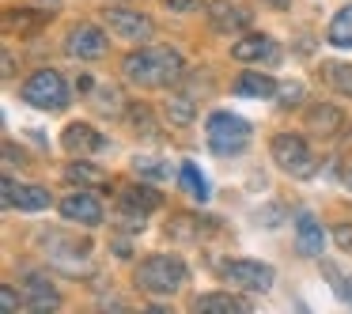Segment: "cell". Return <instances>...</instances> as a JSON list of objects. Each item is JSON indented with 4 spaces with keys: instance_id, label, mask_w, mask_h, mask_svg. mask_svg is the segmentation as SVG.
<instances>
[{
    "instance_id": "obj_28",
    "label": "cell",
    "mask_w": 352,
    "mask_h": 314,
    "mask_svg": "<svg viewBox=\"0 0 352 314\" xmlns=\"http://www.w3.org/2000/svg\"><path fill=\"white\" fill-rule=\"evenodd\" d=\"M276 99H280V106H296L303 99V84H280L276 87Z\"/></svg>"
},
{
    "instance_id": "obj_26",
    "label": "cell",
    "mask_w": 352,
    "mask_h": 314,
    "mask_svg": "<svg viewBox=\"0 0 352 314\" xmlns=\"http://www.w3.org/2000/svg\"><path fill=\"white\" fill-rule=\"evenodd\" d=\"M133 167H137V175H148V178H170V167L163 159H148V155H137L133 159Z\"/></svg>"
},
{
    "instance_id": "obj_22",
    "label": "cell",
    "mask_w": 352,
    "mask_h": 314,
    "mask_svg": "<svg viewBox=\"0 0 352 314\" xmlns=\"http://www.w3.org/2000/svg\"><path fill=\"white\" fill-rule=\"evenodd\" d=\"M91 106L99 110V114L107 117H122L125 114V99L118 87H99V91H91Z\"/></svg>"
},
{
    "instance_id": "obj_1",
    "label": "cell",
    "mask_w": 352,
    "mask_h": 314,
    "mask_svg": "<svg viewBox=\"0 0 352 314\" xmlns=\"http://www.w3.org/2000/svg\"><path fill=\"white\" fill-rule=\"evenodd\" d=\"M122 72L137 87H170L186 76V61L170 46H140L122 61Z\"/></svg>"
},
{
    "instance_id": "obj_11",
    "label": "cell",
    "mask_w": 352,
    "mask_h": 314,
    "mask_svg": "<svg viewBox=\"0 0 352 314\" xmlns=\"http://www.w3.org/2000/svg\"><path fill=\"white\" fill-rule=\"evenodd\" d=\"M61 144H65V152H69V155H91V152H99L107 140H102V133L95 129V125L72 122L69 129L61 133Z\"/></svg>"
},
{
    "instance_id": "obj_18",
    "label": "cell",
    "mask_w": 352,
    "mask_h": 314,
    "mask_svg": "<svg viewBox=\"0 0 352 314\" xmlns=\"http://www.w3.org/2000/svg\"><path fill=\"white\" fill-rule=\"evenodd\" d=\"M276 87H280V84H276L269 72H243L231 91L243 95V99H269V95H276Z\"/></svg>"
},
{
    "instance_id": "obj_21",
    "label": "cell",
    "mask_w": 352,
    "mask_h": 314,
    "mask_svg": "<svg viewBox=\"0 0 352 314\" xmlns=\"http://www.w3.org/2000/svg\"><path fill=\"white\" fill-rule=\"evenodd\" d=\"M163 114H167L170 125H193V117H197V106H193L190 95H170V99L163 102Z\"/></svg>"
},
{
    "instance_id": "obj_7",
    "label": "cell",
    "mask_w": 352,
    "mask_h": 314,
    "mask_svg": "<svg viewBox=\"0 0 352 314\" xmlns=\"http://www.w3.org/2000/svg\"><path fill=\"white\" fill-rule=\"evenodd\" d=\"M223 280H228L231 288H243V291H269L276 280V273H273V265L239 258V261H228V265H223Z\"/></svg>"
},
{
    "instance_id": "obj_5",
    "label": "cell",
    "mask_w": 352,
    "mask_h": 314,
    "mask_svg": "<svg viewBox=\"0 0 352 314\" xmlns=\"http://www.w3.org/2000/svg\"><path fill=\"white\" fill-rule=\"evenodd\" d=\"M269 152H273V163L284 175H292V178H311L314 175V155H311V148H307V140L299 137V133H276Z\"/></svg>"
},
{
    "instance_id": "obj_16",
    "label": "cell",
    "mask_w": 352,
    "mask_h": 314,
    "mask_svg": "<svg viewBox=\"0 0 352 314\" xmlns=\"http://www.w3.org/2000/svg\"><path fill=\"white\" fill-rule=\"evenodd\" d=\"M231 57L243 65L250 61H273L276 57V42L269 38V34H246V38H239L235 46H231Z\"/></svg>"
},
{
    "instance_id": "obj_2",
    "label": "cell",
    "mask_w": 352,
    "mask_h": 314,
    "mask_svg": "<svg viewBox=\"0 0 352 314\" xmlns=\"http://www.w3.org/2000/svg\"><path fill=\"white\" fill-rule=\"evenodd\" d=\"M190 269H186L182 258L175 254H152L137 265V288L148 291V295H175L178 288L186 284Z\"/></svg>"
},
{
    "instance_id": "obj_3",
    "label": "cell",
    "mask_w": 352,
    "mask_h": 314,
    "mask_svg": "<svg viewBox=\"0 0 352 314\" xmlns=\"http://www.w3.org/2000/svg\"><path fill=\"white\" fill-rule=\"evenodd\" d=\"M208 148L216 155H239L246 144H250V125L243 122L239 114H228V110H216L205 125Z\"/></svg>"
},
{
    "instance_id": "obj_17",
    "label": "cell",
    "mask_w": 352,
    "mask_h": 314,
    "mask_svg": "<svg viewBox=\"0 0 352 314\" xmlns=\"http://www.w3.org/2000/svg\"><path fill=\"white\" fill-rule=\"evenodd\" d=\"M193 311H201V314H243V311H250V303L246 299H239V295H231V291H212V295H197L193 299Z\"/></svg>"
},
{
    "instance_id": "obj_25",
    "label": "cell",
    "mask_w": 352,
    "mask_h": 314,
    "mask_svg": "<svg viewBox=\"0 0 352 314\" xmlns=\"http://www.w3.org/2000/svg\"><path fill=\"white\" fill-rule=\"evenodd\" d=\"M326 80L329 87H333L337 95H344V99H352V65H326Z\"/></svg>"
},
{
    "instance_id": "obj_10",
    "label": "cell",
    "mask_w": 352,
    "mask_h": 314,
    "mask_svg": "<svg viewBox=\"0 0 352 314\" xmlns=\"http://www.w3.org/2000/svg\"><path fill=\"white\" fill-rule=\"evenodd\" d=\"M250 8H243V4H235V0H212L208 4V23L216 27V31L231 34V31H243V27H250Z\"/></svg>"
},
{
    "instance_id": "obj_4",
    "label": "cell",
    "mask_w": 352,
    "mask_h": 314,
    "mask_svg": "<svg viewBox=\"0 0 352 314\" xmlns=\"http://www.w3.org/2000/svg\"><path fill=\"white\" fill-rule=\"evenodd\" d=\"M23 102H31L34 110L57 114V110L69 106V84H65V76L57 69H38L23 84Z\"/></svg>"
},
{
    "instance_id": "obj_14",
    "label": "cell",
    "mask_w": 352,
    "mask_h": 314,
    "mask_svg": "<svg viewBox=\"0 0 352 314\" xmlns=\"http://www.w3.org/2000/svg\"><path fill=\"white\" fill-rule=\"evenodd\" d=\"M307 129L314 133V137H326L333 140L337 133L344 129V114L337 106H329V102H318V106L307 110Z\"/></svg>"
},
{
    "instance_id": "obj_27",
    "label": "cell",
    "mask_w": 352,
    "mask_h": 314,
    "mask_svg": "<svg viewBox=\"0 0 352 314\" xmlns=\"http://www.w3.org/2000/svg\"><path fill=\"white\" fill-rule=\"evenodd\" d=\"M0 306H4L8 314H16L19 306H27V295H19L12 284H0Z\"/></svg>"
},
{
    "instance_id": "obj_23",
    "label": "cell",
    "mask_w": 352,
    "mask_h": 314,
    "mask_svg": "<svg viewBox=\"0 0 352 314\" xmlns=\"http://www.w3.org/2000/svg\"><path fill=\"white\" fill-rule=\"evenodd\" d=\"M178 175H182L186 193H190L193 201H201V205H205V201H208V182H205V175H201L193 163H182V170H178Z\"/></svg>"
},
{
    "instance_id": "obj_29",
    "label": "cell",
    "mask_w": 352,
    "mask_h": 314,
    "mask_svg": "<svg viewBox=\"0 0 352 314\" xmlns=\"http://www.w3.org/2000/svg\"><path fill=\"white\" fill-rule=\"evenodd\" d=\"M133 122H137V129H140V125H144V137H148V140H155V137H160V129H155L152 114H148L144 106H137V110H133Z\"/></svg>"
},
{
    "instance_id": "obj_33",
    "label": "cell",
    "mask_w": 352,
    "mask_h": 314,
    "mask_svg": "<svg viewBox=\"0 0 352 314\" xmlns=\"http://www.w3.org/2000/svg\"><path fill=\"white\" fill-rule=\"evenodd\" d=\"M261 4H269V8H276V12H284L292 4V0H261Z\"/></svg>"
},
{
    "instance_id": "obj_13",
    "label": "cell",
    "mask_w": 352,
    "mask_h": 314,
    "mask_svg": "<svg viewBox=\"0 0 352 314\" xmlns=\"http://www.w3.org/2000/svg\"><path fill=\"white\" fill-rule=\"evenodd\" d=\"M57 306H61V291L42 273H27V311L46 314V311H57Z\"/></svg>"
},
{
    "instance_id": "obj_20",
    "label": "cell",
    "mask_w": 352,
    "mask_h": 314,
    "mask_svg": "<svg viewBox=\"0 0 352 314\" xmlns=\"http://www.w3.org/2000/svg\"><path fill=\"white\" fill-rule=\"evenodd\" d=\"M163 205V197L152 190V186H129V190L122 193V208H133V212H155V208Z\"/></svg>"
},
{
    "instance_id": "obj_31",
    "label": "cell",
    "mask_w": 352,
    "mask_h": 314,
    "mask_svg": "<svg viewBox=\"0 0 352 314\" xmlns=\"http://www.w3.org/2000/svg\"><path fill=\"white\" fill-rule=\"evenodd\" d=\"M333 238H337V246H341V250H352V223H337Z\"/></svg>"
},
{
    "instance_id": "obj_6",
    "label": "cell",
    "mask_w": 352,
    "mask_h": 314,
    "mask_svg": "<svg viewBox=\"0 0 352 314\" xmlns=\"http://www.w3.org/2000/svg\"><path fill=\"white\" fill-rule=\"evenodd\" d=\"M102 16H107L110 34L122 38V42H148L155 34V23L144 16V12H137V8H122V4H114V8H107Z\"/></svg>"
},
{
    "instance_id": "obj_24",
    "label": "cell",
    "mask_w": 352,
    "mask_h": 314,
    "mask_svg": "<svg viewBox=\"0 0 352 314\" xmlns=\"http://www.w3.org/2000/svg\"><path fill=\"white\" fill-rule=\"evenodd\" d=\"M65 178H69V182H80V186H107V175H102L99 167H91V163H69V167H65Z\"/></svg>"
},
{
    "instance_id": "obj_12",
    "label": "cell",
    "mask_w": 352,
    "mask_h": 314,
    "mask_svg": "<svg viewBox=\"0 0 352 314\" xmlns=\"http://www.w3.org/2000/svg\"><path fill=\"white\" fill-rule=\"evenodd\" d=\"M4 205L19 208V212H42V208H50V193L42 186H16L12 178H4Z\"/></svg>"
},
{
    "instance_id": "obj_19",
    "label": "cell",
    "mask_w": 352,
    "mask_h": 314,
    "mask_svg": "<svg viewBox=\"0 0 352 314\" xmlns=\"http://www.w3.org/2000/svg\"><path fill=\"white\" fill-rule=\"evenodd\" d=\"M326 42L337 49H352V4H344L326 27Z\"/></svg>"
},
{
    "instance_id": "obj_15",
    "label": "cell",
    "mask_w": 352,
    "mask_h": 314,
    "mask_svg": "<svg viewBox=\"0 0 352 314\" xmlns=\"http://www.w3.org/2000/svg\"><path fill=\"white\" fill-rule=\"evenodd\" d=\"M322 243H326V235H322V223L314 220V212H299L296 216V246H299V254H303V258H318Z\"/></svg>"
},
{
    "instance_id": "obj_32",
    "label": "cell",
    "mask_w": 352,
    "mask_h": 314,
    "mask_svg": "<svg viewBox=\"0 0 352 314\" xmlns=\"http://www.w3.org/2000/svg\"><path fill=\"white\" fill-rule=\"evenodd\" d=\"M337 291H341V295L352 303V280H341V284H337Z\"/></svg>"
},
{
    "instance_id": "obj_8",
    "label": "cell",
    "mask_w": 352,
    "mask_h": 314,
    "mask_svg": "<svg viewBox=\"0 0 352 314\" xmlns=\"http://www.w3.org/2000/svg\"><path fill=\"white\" fill-rule=\"evenodd\" d=\"M107 31L102 27H91V23H80L69 31V38H65V54L76 57V61H99V57H107Z\"/></svg>"
},
{
    "instance_id": "obj_34",
    "label": "cell",
    "mask_w": 352,
    "mask_h": 314,
    "mask_svg": "<svg viewBox=\"0 0 352 314\" xmlns=\"http://www.w3.org/2000/svg\"><path fill=\"white\" fill-rule=\"evenodd\" d=\"M344 186H349V190H352V170H349V175H344Z\"/></svg>"
},
{
    "instance_id": "obj_30",
    "label": "cell",
    "mask_w": 352,
    "mask_h": 314,
    "mask_svg": "<svg viewBox=\"0 0 352 314\" xmlns=\"http://www.w3.org/2000/svg\"><path fill=\"white\" fill-rule=\"evenodd\" d=\"M167 8H170V12H182V16H190V12L205 8V0H167Z\"/></svg>"
},
{
    "instance_id": "obj_9",
    "label": "cell",
    "mask_w": 352,
    "mask_h": 314,
    "mask_svg": "<svg viewBox=\"0 0 352 314\" xmlns=\"http://www.w3.org/2000/svg\"><path fill=\"white\" fill-rule=\"evenodd\" d=\"M61 216L69 223H84V227H99L102 223V205L95 201V193L87 190H76L61 201Z\"/></svg>"
}]
</instances>
